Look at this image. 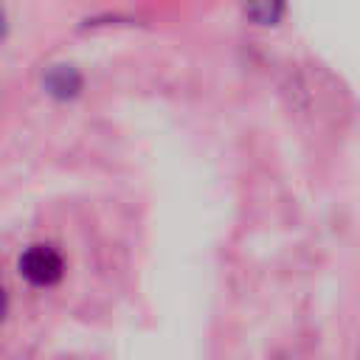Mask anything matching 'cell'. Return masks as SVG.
<instances>
[{
	"label": "cell",
	"instance_id": "277c9868",
	"mask_svg": "<svg viewBox=\"0 0 360 360\" xmlns=\"http://www.w3.org/2000/svg\"><path fill=\"white\" fill-rule=\"evenodd\" d=\"M357 360H360V354H357Z\"/></svg>",
	"mask_w": 360,
	"mask_h": 360
},
{
	"label": "cell",
	"instance_id": "7a4b0ae2",
	"mask_svg": "<svg viewBox=\"0 0 360 360\" xmlns=\"http://www.w3.org/2000/svg\"><path fill=\"white\" fill-rule=\"evenodd\" d=\"M42 84H45V90L51 96L70 98V96H76L82 90V76H79V70L73 65H53V68L45 70Z\"/></svg>",
	"mask_w": 360,
	"mask_h": 360
},
{
	"label": "cell",
	"instance_id": "3957f363",
	"mask_svg": "<svg viewBox=\"0 0 360 360\" xmlns=\"http://www.w3.org/2000/svg\"><path fill=\"white\" fill-rule=\"evenodd\" d=\"M287 0H242V11L256 25H276L284 14Z\"/></svg>",
	"mask_w": 360,
	"mask_h": 360
},
{
	"label": "cell",
	"instance_id": "6da1fadb",
	"mask_svg": "<svg viewBox=\"0 0 360 360\" xmlns=\"http://www.w3.org/2000/svg\"><path fill=\"white\" fill-rule=\"evenodd\" d=\"M17 270L31 287H53L65 273V259L53 245L37 242L20 253Z\"/></svg>",
	"mask_w": 360,
	"mask_h": 360
}]
</instances>
